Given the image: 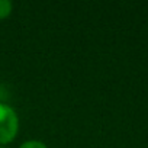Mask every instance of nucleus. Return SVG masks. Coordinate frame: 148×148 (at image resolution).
Listing matches in <instances>:
<instances>
[{
  "label": "nucleus",
  "instance_id": "f257e3e1",
  "mask_svg": "<svg viewBox=\"0 0 148 148\" xmlns=\"http://www.w3.org/2000/svg\"><path fill=\"white\" fill-rule=\"evenodd\" d=\"M19 131V118L13 108L0 102V145L15 139Z\"/></svg>",
  "mask_w": 148,
  "mask_h": 148
},
{
  "label": "nucleus",
  "instance_id": "f03ea898",
  "mask_svg": "<svg viewBox=\"0 0 148 148\" xmlns=\"http://www.w3.org/2000/svg\"><path fill=\"white\" fill-rule=\"evenodd\" d=\"M13 3L10 0H0V19H5L12 13Z\"/></svg>",
  "mask_w": 148,
  "mask_h": 148
},
{
  "label": "nucleus",
  "instance_id": "7ed1b4c3",
  "mask_svg": "<svg viewBox=\"0 0 148 148\" xmlns=\"http://www.w3.org/2000/svg\"><path fill=\"white\" fill-rule=\"evenodd\" d=\"M19 148H48V147L39 139H28V141L22 142L19 145Z\"/></svg>",
  "mask_w": 148,
  "mask_h": 148
},
{
  "label": "nucleus",
  "instance_id": "20e7f679",
  "mask_svg": "<svg viewBox=\"0 0 148 148\" xmlns=\"http://www.w3.org/2000/svg\"><path fill=\"white\" fill-rule=\"evenodd\" d=\"M0 148H5V147H0Z\"/></svg>",
  "mask_w": 148,
  "mask_h": 148
}]
</instances>
